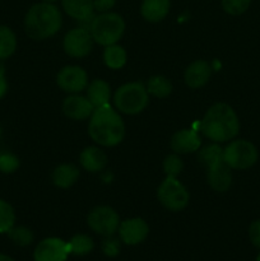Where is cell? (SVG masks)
Instances as JSON below:
<instances>
[{
    "label": "cell",
    "mask_w": 260,
    "mask_h": 261,
    "mask_svg": "<svg viewBox=\"0 0 260 261\" xmlns=\"http://www.w3.org/2000/svg\"><path fill=\"white\" fill-rule=\"evenodd\" d=\"M89 137L102 147H115L124 139L125 125L121 116L110 105L96 107L91 115Z\"/></svg>",
    "instance_id": "cell-1"
},
{
    "label": "cell",
    "mask_w": 260,
    "mask_h": 261,
    "mask_svg": "<svg viewBox=\"0 0 260 261\" xmlns=\"http://www.w3.org/2000/svg\"><path fill=\"white\" fill-rule=\"evenodd\" d=\"M63 111L69 119L86 120L94 111V107L88 98L74 94V96H69L68 98L64 99Z\"/></svg>",
    "instance_id": "cell-15"
},
{
    "label": "cell",
    "mask_w": 260,
    "mask_h": 261,
    "mask_svg": "<svg viewBox=\"0 0 260 261\" xmlns=\"http://www.w3.org/2000/svg\"><path fill=\"white\" fill-rule=\"evenodd\" d=\"M102 251L109 257L117 256L120 252V241L112 236H107L102 242Z\"/></svg>",
    "instance_id": "cell-32"
},
{
    "label": "cell",
    "mask_w": 260,
    "mask_h": 261,
    "mask_svg": "<svg viewBox=\"0 0 260 261\" xmlns=\"http://www.w3.org/2000/svg\"><path fill=\"white\" fill-rule=\"evenodd\" d=\"M8 91V84L7 81H5V76L3 75V71H0V98L5 96Z\"/></svg>",
    "instance_id": "cell-35"
},
{
    "label": "cell",
    "mask_w": 260,
    "mask_h": 261,
    "mask_svg": "<svg viewBox=\"0 0 260 261\" xmlns=\"http://www.w3.org/2000/svg\"><path fill=\"white\" fill-rule=\"evenodd\" d=\"M200 130L213 142H228L239 134V117L229 105L216 103L209 107L205 116L201 120Z\"/></svg>",
    "instance_id": "cell-2"
},
{
    "label": "cell",
    "mask_w": 260,
    "mask_h": 261,
    "mask_svg": "<svg viewBox=\"0 0 260 261\" xmlns=\"http://www.w3.org/2000/svg\"><path fill=\"white\" fill-rule=\"evenodd\" d=\"M251 0H222V8L231 15H240L249 9Z\"/></svg>",
    "instance_id": "cell-30"
},
{
    "label": "cell",
    "mask_w": 260,
    "mask_h": 261,
    "mask_svg": "<svg viewBox=\"0 0 260 261\" xmlns=\"http://www.w3.org/2000/svg\"><path fill=\"white\" fill-rule=\"evenodd\" d=\"M0 134H2V132H0Z\"/></svg>",
    "instance_id": "cell-39"
},
{
    "label": "cell",
    "mask_w": 260,
    "mask_h": 261,
    "mask_svg": "<svg viewBox=\"0 0 260 261\" xmlns=\"http://www.w3.org/2000/svg\"><path fill=\"white\" fill-rule=\"evenodd\" d=\"M0 261H14V260H13L12 257L7 256V255H3V254H0Z\"/></svg>",
    "instance_id": "cell-36"
},
{
    "label": "cell",
    "mask_w": 260,
    "mask_h": 261,
    "mask_svg": "<svg viewBox=\"0 0 260 261\" xmlns=\"http://www.w3.org/2000/svg\"><path fill=\"white\" fill-rule=\"evenodd\" d=\"M259 152L246 139L232 140L223 149V161L232 170H247L257 162Z\"/></svg>",
    "instance_id": "cell-6"
},
{
    "label": "cell",
    "mask_w": 260,
    "mask_h": 261,
    "mask_svg": "<svg viewBox=\"0 0 260 261\" xmlns=\"http://www.w3.org/2000/svg\"><path fill=\"white\" fill-rule=\"evenodd\" d=\"M63 18L53 3H40L30 8L24 18L27 35L33 40H46L55 35L61 27Z\"/></svg>",
    "instance_id": "cell-3"
},
{
    "label": "cell",
    "mask_w": 260,
    "mask_h": 261,
    "mask_svg": "<svg viewBox=\"0 0 260 261\" xmlns=\"http://www.w3.org/2000/svg\"><path fill=\"white\" fill-rule=\"evenodd\" d=\"M103 61L110 69H114V70L121 69L126 63V51L116 43L106 46L103 53Z\"/></svg>",
    "instance_id": "cell-22"
},
{
    "label": "cell",
    "mask_w": 260,
    "mask_h": 261,
    "mask_svg": "<svg viewBox=\"0 0 260 261\" xmlns=\"http://www.w3.org/2000/svg\"><path fill=\"white\" fill-rule=\"evenodd\" d=\"M79 178V170L71 163H63L58 166L53 172L54 185L60 189H68L73 186Z\"/></svg>",
    "instance_id": "cell-21"
},
{
    "label": "cell",
    "mask_w": 260,
    "mask_h": 261,
    "mask_svg": "<svg viewBox=\"0 0 260 261\" xmlns=\"http://www.w3.org/2000/svg\"><path fill=\"white\" fill-rule=\"evenodd\" d=\"M69 254L70 250L68 242L51 237V239L42 240L36 246L33 259L35 261H66Z\"/></svg>",
    "instance_id": "cell-10"
},
{
    "label": "cell",
    "mask_w": 260,
    "mask_h": 261,
    "mask_svg": "<svg viewBox=\"0 0 260 261\" xmlns=\"http://www.w3.org/2000/svg\"><path fill=\"white\" fill-rule=\"evenodd\" d=\"M61 4L66 14L78 22L94 14L93 0H61Z\"/></svg>",
    "instance_id": "cell-19"
},
{
    "label": "cell",
    "mask_w": 260,
    "mask_h": 261,
    "mask_svg": "<svg viewBox=\"0 0 260 261\" xmlns=\"http://www.w3.org/2000/svg\"><path fill=\"white\" fill-rule=\"evenodd\" d=\"M157 198L166 209L178 212L189 203V193L177 177H168L163 181L157 190Z\"/></svg>",
    "instance_id": "cell-7"
},
{
    "label": "cell",
    "mask_w": 260,
    "mask_h": 261,
    "mask_svg": "<svg viewBox=\"0 0 260 261\" xmlns=\"http://www.w3.org/2000/svg\"><path fill=\"white\" fill-rule=\"evenodd\" d=\"M70 254L83 256V255L89 254L93 250L94 244L93 240L87 234H75L70 241L68 242Z\"/></svg>",
    "instance_id": "cell-25"
},
{
    "label": "cell",
    "mask_w": 260,
    "mask_h": 261,
    "mask_svg": "<svg viewBox=\"0 0 260 261\" xmlns=\"http://www.w3.org/2000/svg\"><path fill=\"white\" fill-rule=\"evenodd\" d=\"M82 167L88 172H99L107 163V157L103 150L97 147H87L79 155Z\"/></svg>",
    "instance_id": "cell-17"
},
{
    "label": "cell",
    "mask_w": 260,
    "mask_h": 261,
    "mask_svg": "<svg viewBox=\"0 0 260 261\" xmlns=\"http://www.w3.org/2000/svg\"><path fill=\"white\" fill-rule=\"evenodd\" d=\"M17 48V37L7 25H0V60L8 59Z\"/></svg>",
    "instance_id": "cell-24"
},
{
    "label": "cell",
    "mask_w": 260,
    "mask_h": 261,
    "mask_svg": "<svg viewBox=\"0 0 260 261\" xmlns=\"http://www.w3.org/2000/svg\"><path fill=\"white\" fill-rule=\"evenodd\" d=\"M87 96H88L89 102L93 105L94 109L109 105L110 96H111L110 84L102 79H94L89 83L88 88H87Z\"/></svg>",
    "instance_id": "cell-20"
},
{
    "label": "cell",
    "mask_w": 260,
    "mask_h": 261,
    "mask_svg": "<svg viewBox=\"0 0 260 261\" xmlns=\"http://www.w3.org/2000/svg\"><path fill=\"white\" fill-rule=\"evenodd\" d=\"M56 81H58L59 87L64 92L79 93L86 89L87 84H88V76H87L86 71L79 66L69 65L59 71Z\"/></svg>",
    "instance_id": "cell-11"
},
{
    "label": "cell",
    "mask_w": 260,
    "mask_h": 261,
    "mask_svg": "<svg viewBox=\"0 0 260 261\" xmlns=\"http://www.w3.org/2000/svg\"><path fill=\"white\" fill-rule=\"evenodd\" d=\"M89 228L101 236H112L116 231H119L120 218L119 214L110 206H96L88 214Z\"/></svg>",
    "instance_id": "cell-8"
},
{
    "label": "cell",
    "mask_w": 260,
    "mask_h": 261,
    "mask_svg": "<svg viewBox=\"0 0 260 261\" xmlns=\"http://www.w3.org/2000/svg\"><path fill=\"white\" fill-rule=\"evenodd\" d=\"M201 145V139L193 129H184L175 133L171 139V148L176 154H186L198 150Z\"/></svg>",
    "instance_id": "cell-13"
},
{
    "label": "cell",
    "mask_w": 260,
    "mask_h": 261,
    "mask_svg": "<svg viewBox=\"0 0 260 261\" xmlns=\"http://www.w3.org/2000/svg\"><path fill=\"white\" fill-rule=\"evenodd\" d=\"M232 168L224 161L216 163L208 168V184L214 191L224 193L232 185Z\"/></svg>",
    "instance_id": "cell-14"
},
{
    "label": "cell",
    "mask_w": 260,
    "mask_h": 261,
    "mask_svg": "<svg viewBox=\"0 0 260 261\" xmlns=\"http://www.w3.org/2000/svg\"><path fill=\"white\" fill-rule=\"evenodd\" d=\"M256 261H260V252H259V255H257V257H256Z\"/></svg>",
    "instance_id": "cell-38"
},
{
    "label": "cell",
    "mask_w": 260,
    "mask_h": 261,
    "mask_svg": "<svg viewBox=\"0 0 260 261\" xmlns=\"http://www.w3.org/2000/svg\"><path fill=\"white\" fill-rule=\"evenodd\" d=\"M43 2H45V3H55L56 0H43Z\"/></svg>",
    "instance_id": "cell-37"
},
{
    "label": "cell",
    "mask_w": 260,
    "mask_h": 261,
    "mask_svg": "<svg viewBox=\"0 0 260 261\" xmlns=\"http://www.w3.org/2000/svg\"><path fill=\"white\" fill-rule=\"evenodd\" d=\"M212 74V68L205 60H196L188 66L185 71V83L190 88L196 89L203 87L209 81Z\"/></svg>",
    "instance_id": "cell-16"
},
{
    "label": "cell",
    "mask_w": 260,
    "mask_h": 261,
    "mask_svg": "<svg viewBox=\"0 0 260 261\" xmlns=\"http://www.w3.org/2000/svg\"><path fill=\"white\" fill-rule=\"evenodd\" d=\"M249 237L252 245L257 247V249H260V219H256V221H254L250 224Z\"/></svg>",
    "instance_id": "cell-33"
},
{
    "label": "cell",
    "mask_w": 260,
    "mask_h": 261,
    "mask_svg": "<svg viewBox=\"0 0 260 261\" xmlns=\"http://www.w3.org/2000/svg\"><path fill=\"white\" fill-rule=\"evenodd\" d=\"M147 87L139 82L126 83L120 87L114 96V102L120 112L135 115L142 112L147 107L149 96Z\"/></svg>",
    "instance_id": "cell-5"
},
{
    "label": "cell",
    "mask_w": 260,
    "mask_h": 261,
    "mask_svg": "<svg viewBox=\"0 0 260 261\" xmlns=\"http://www.w3.org/2000/svg\"><path fill=\"white\" fill-rule=\"evenodd\" d=\"M184 163L177 154H171L163 161V170L168 177H177L181 173Z\"/></svg>",
    "instance_id": "cell-29"
},
{
    "label": "cell",
    "mask_w": 260,
    "mask_h": 261,
    "mask_svg": "<svg viewBox=\"0 0 260 261\" xmlns=\"http://www.w3.org/2000/svg\"><path fill=\"white\" fill-rule=\"evenodd\" d=\"M124 31L125 22L121 15L106 12L94 17L89 32L94 42L106 47L116 43L122 37Z\"/></svg>",
    "instance_id": "cell-4"
},
{
    "label": "cell",
    "mask_w": 260,
    "mask_h": 261,
    "mask_svg": "<svg viewBox=\"0 0 260 261\" xmlns=\"http://www.w3.org/2000/svg\"><path fill=\"white\" fill-rule=\"evenodd\" d=\"M64 51L73 58L87 56L93 48V37L86 28H74L69 31L63 41Z\"/></svg>",
    "instance_id": "cell-9"
},
{
    "label": "cell",
    "mask_w": 260,
    "mask_h": 261,
    "mask_svg": "<svg viewBox=\"0 0 260 261\" xmlns=\"http://www.w3.org/2000/svg\"><path fill=\"white\" fill-rule=\"evenodd\" d=\"M19 167V160L12 153H0V171L3 173H13Z\"/></svg>",
    "instance_id": "cell-31"
},
{
    "label": "cell",
    "mask_w": 260,
    "mask_h": 261,
    "mask_svg": "<svg viewBox=\"0 0 260 261\" xmlns=\"http://www.w3.org/2000/svg\"><path fill=\"white\" fill-rule=\"evenodd\" d=\"M199 160L209 168L211 166L223 161V149L218 144L206 145L199 152Z\"/></svg>",
    "instance_id": "cell-26"
},
{
    "label": "cell",
    "mask_w": 260,
    "mask_h": 261,
    "mask_svg": "<svg viewBox=\"0 0 260 261\" xmlns=\"http://www.w3.org/2000/svg\"><path fill=\"white\" fill-rule=\"evenodd\" d=\"M149 232L147 222L142 218H130L121 222L119 227L120 239L126 245H138L144 241Z\"/></svg>",
    "instance_id": "cell-12"
},
{
    "label": "cell",
    "mask_w": 260,
    "mask_h": 261,
    "mask_svg": "<svg viewBox=\"0 0 260 261\" xmlns=\"http://www.w3.org/2000/svg\"><path fill=\"white\" fill-rule=\"evenodd\" d=\"M170 12V0H143L140 13L148 22H160Z\"/></svg>",
    "instance_id": "cell-18"
},
{
    "label": "cell",
    "mask_w": 260,
    "mask_h": 261,
    "mask_svg": "<svg viewBox=\"0 0 260 261\" xmlns=\"http://www.w3.org/2000/svg\"><path fill=\"white\" fill-rule=\"evenodd\" d=\"M147 91L148 93L157 97V98H165V97L170 96L171 92H172V83L166 76L154 75L148 81Z\"/></svg>",
    "instance_id": "cell-23"
},
{
    "label": "cell",
    "mask_w": 260,
    "mask_h": 261,
    "mask_svg": "<svg viewBox=\"0 0 260 261\" xmlns=\"http://www.w3.org/2000/svg\"><path fill=\"white\" fill-rule=\"evenodd\" d=\"M115 5V0H93L94 10L99 13H106Z\"/></svg>",
    "instance_id": "cell-34"
},
{
    "label": "cell",
    "mask_w": 260,
    "mask_h": 261,
    "mask_svg": "<svg viewBox=\"0 0 260 261\" xmlns=\"http://www.w3.org/2000/svg\"><path fill=\"white\" fill-rule=\"evenodd\" d=\"M15 213L9 203L0 199V233H8L14 227Z\"/></svg>",
    "instance_id": "cell-27"
},
{
    "label": "cell",
    "mask_w": 260,
    "mask_h": 261,
    "mask_svg": "<svg viewBox=\"0 0 260 261\" xmlns=\"http://www.w3.org/2000/svg\"><path fill=\"white\" fill-rule=\"evenodd\" d=\"M8 236L18 246H28L33 241V233L25 227H13L8 232Z\"/></svg>",
    "instance_id": "cell-28"
}]
</instances>
